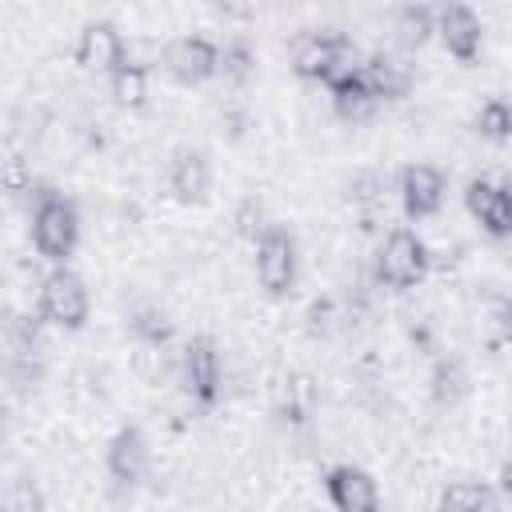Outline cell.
Segmentation results:
<instances>
[{"mask_svg":"<svg viewBox=\"0 0 512 512\" xmlns=\"http://www.w3.org/2000/svg\"><path fill=\"white\" fill-rule=\"evenodd\" d=\"M28 236H32L36 256H44L52 268H64L80 248V208H76V200L68 192H60L56 184L36 180Z\"/></svg>","mask_w":512,"mask_h":512,"instance_id":"obj_1","label":"cell"},{"mask_svg":"<svg viewBox=\"0 0 512 512\" xmlns=\"http://www.w3.org/2000/svg\"><path fill=\"white\" fill-rule=\"evenodd\" d=\"M360 68H364V52L352 44V36L332 32V28H324V32H304V36L296 40V48H292V72H296L300 80H308V84L332 88V84L356 76Z\"/></svg>","mask_w":512,"mask_h":512,"instance_id":"obj_2","label":"cell"},{"mask_svg":"<svg viewBox=\"0 0 512 512\" xmlns=\"http://www.w3.org/2000/svg\"><path fill=\"white\" fill-rule=\"evenodd\" d=\"M36 316L44 320V328L80 332L92 316V292H88L84 276L72 272L68 264L48 268L44 280H40V292H36Z\"/></svg>","mask_w":512,"mask_h":512,"instance_id":"obj_3","label":"cell"},{"mask_svg":"<svg viewBox=\"0 0 512 512\" xmlns=\"http://www.w3.org/2000/svg\"><path fill=\"white\" fill-rule=\"evenodd\" d=\"M428 272H432V252L416 228H392L380 240L376 264H372L376 284H384L392 292H408V288H420L428 280Z\"/></svg>","mask_w":512,"mask_h":512,"instance_id":"obj_4","label":"cell"},{"mask_svg":"<svg viewBox=\"0 0 512 512\" xmlns=\"http://www.w3.org/2000/svg\"><path fill=\"white\" fill-rule=\"evenodd\" d=\"M252 268H256V284L272 300L292 296V288L300 280V248H296V236H292L288 224L272 220L260 232V240L252 244Z\"/></svg>","mask_w":512,"mask_h":512,"instance_id":"obj_5","label":"cell"},{"mask_svg":"<svg viewBox=\"0 0 512 512\" xmlns=\"http://www.w3.org/2000/svg\"><path fill=\"white\" fill-rule=\"evenodd\" d=\"M180 384L188 392L192 404L200 408H216L224 396V360H220V344L208 332H196L184 352H180Z\"/></svg>","mask_w":512,"mask_h":512,"instance_id":"obj_6","label":"cell"},{"mask_svg":"<svg viewBox=\"0 0 512 512\" xmlns=\"http://www.w3.org/2000/svg\"><path fill=\"white\" fill-rule=\"evenodd\" d=\"M160 64H164L168 80H176L184 88H196V84L220 76V44L208 40V36H176V40L164 44Z\"/></svg>","mask_w":512,"mask_h":512,"instance_id":"obj_7","label":"cell"},{"mask_svg":"<svg viewBox=\"0 0 512 512\" xmlns=\"http://www.w3.org/2000/svg\"><path fill=\"white\" fill-rule=\"evenodd\" d=\"M72 60L76 68L84 72H96V76H112L128 56V44L120 36V28L112 20H88L80 32H76V44H72Z\"/></svg>","mask_w":512,"mask_h":512,"instance_id":"obj_8","label":"cell"},{"mask_svg":"<svg viewBox=\"0 0 512 512\" xmlns=\"http://www.w3.org/2000/svg\"><path fill=\"white\" fill-rule=\"evenodd\" d=\"M148 464H152V448H148V436L140 424H124L112 432L108 448H104V472L116 488H136L144 476H148Z\"/></svg>","mask_w":512,"mask_h":512,"instance_id":"obj_9","label":"cell"},{"mask_svg":"<svg viewBox=\"0 0 512 512\" xmlns=\"http://www.w3.org/2000/svg\"><path fill=\"white\" fill-rule=\"evenodd\" d=\"M324 496L336 512H384L380 484L360 464H332L324 472Z\"/></svg>","mask_w":512,"mask_h":512,"instance_id":"obj_10","label":"cell"},{"mask_svg":"<svg viewBox=\"0 0 512 512\" xmlns=\"http://www.w3.org/2000/svg\"><path fill=\"white\" fill-rule=\"evenodd\" d=\"M396 192H400V208L412 224L436 216L444 208V196H448V176L436 168V164H408L400 168V180H396Z\"/></svg>","mask_w":512,"mask_h":512,"instance_id":"obj_11","label":"cell"},{"mask_svg":"<svg viewBox=\"0 0 512 512\" xmlns=\"http://www.w3.org/2000/svg\"><path fill=\"white\" fill-rule=\"evenodd\" d=\"M436 36L444 44V52L460 64H472L480 60V48H484V24L476 16V8L468 4H440L436 8Z\"/></svg>","mask_w":512,"mask_h":512,"instance_id":"obj_12","label":"cell"},{"mask_svg":"<svg viewBox=\"0 0 512 512\" xmlns=\"http://www.w3.org/2000/svg\"><path fill=\"white\" fill-rule=\"evenodd\" d=\"M168 188L180 204H204L212 192V160L196 144H180L168 160Z\"/></svg>","mask_w":512,"mask_h":512,"instance_id":"obj_13","label":"cell"},{"mask_svg":"<svg viewBox=\"0 0 512 512\" xmlns=\"http://www.w3.org/2000/svg\"><path fill=\"white\" fill-rule=\"evenodd\" d=\"M364 80L368 88L376 92V100H404L416 84V68L408 64L404 52H392V48H376L364 56Z\"/></svg>","mask_w":512,"mask_h":512,"instance_id":"obj_14","label":"cell"},{"mask_svg":"<svg viewBox=\"0 0 512 512\" xmlns=\"http://www.w3.org/2000/svg\"><path fill=\"white\" fill-rule=\"evenodd\" d=\"M328 96H332V112H336L340 120H348V124H360V120H368V116L380 108L376 92H372V88H368V80H364V68H360L356 76H348V80L332 84V88H328Z\"/></svg>","mask_w":512,"mask_h":512,"instance_id":"obj_15","label":"cell"},{"mask_svg":"<svg viewBox=\"0 0 512 512\" xmlns=\"http://www.w3.org/2000/svg\"><path fill=\"white\" fill-rule=\"evenodd\" d=\"M392 32H396V44H400L404 52L424 48V44L436 36V8H432V4H404V8H396Z\"/></svg>","mask_w":512,"mask_h":512,"instance_id":"obj_16","label":"cell"},{"mask_svg":"<svg viewBox=\"0 0 512 512\" xmlns=\"http://www.w3.org/2000/svg\"><path fill=\"white\" fill-rule=\"evenodd\" d=\"M476 336H480L488 348H500V344L512 336V300H508V296L488 292V296L476 304Z\"/></svg>","mask_w":512,"mask_h":512,"instance_id":"obj_17","label":"cell"},{"mask_svg":"<svg viewBox=\"0 0 512 512\" xmlns=\"http://www.w3.org/2000/svg\"><path fill=\"white\" fill-rule=\"evenodd\" d=\"M440 512H500V496L480 480H452L440 492Z\"/></svg>","mask_w":512,"mask_h":512,"instance_id":"obj_18","label":"cell"},{"mask_svg":"<svg viewBox=\"0 0 512 512\" xmlns=\"http://www.w3.org/2000/svg\"><path fill=\"white\" fill-rule=\"evenodd\" d=\"M108 96L128 108V112H140L148 104V68L136 64V60H124L112 76H108Z\"/></svg>","mask_w":512,"mask_h":512,"instance_id":"obj_19","label":"cell"},{"mask_svg":"<svg viewBox=\"0 0 512 512\" xmlns=\"http://www.w3.org/2000/svg\"><path fill=\"white\" fill-rule=\"evenodd\" d=\"M128 336H132L136 344H144V348H164V344L172 340V320H168V312L156 308V304H136V308L128 312Z\"/></svg>","mask_w":512,"mask_h":512,"instance_id":"obj_20","label":"cell"},{"mask_svg":"<svg viewBox=\"0 0 512 512\" xmlns=\"http://www.w3.org/2000/svg\"><path fill=\"white\" fill-rule=\"evenodd\" d=\"M504 188H508V176H500V172H476V176L464 184V208H468V216L480 224L484 212L500 200Z\"/></svg>","mask_w":512,"mask_h":512,"instance_id":"obj_21","label":"cell"},{"mask_svg":"<svg viewBox=\"0 0 512 512\" xmlns=\"http://www.w3.org/2000/svg\"><path fill=\"white\" fill-rule=\"evenodd\" d=\"M476 132L488 140V144H504V140H512V100H504V96H492V100H484L480 108H476Z\"/></svg>","mask_w":512,"mask_h":512,"instance_id":"obj_22","label":"cell"},{"mask_svg":"<svg viewBox=\"0 0 512 512\" xmlns=\"http://www.w3.org/2000/svg\"><path fill=\"white\" fill-rule=\"evenodd\" d=\"M252 72H256V52H252V44L240 40V36L228 40V44L220 48V76L232 80V84H248Z\"/></svg>","mask_w":512,"mask_h":512,"instance_id":"obj_23","label":"cell"},{"mask_svg":"<svg viewBox=\"0 0 512 512\" xmlns=\"http://www.w3.org/2000/svg\"><path fill=\"white\" fill-rule=\"evenodd\" d=\"M4 512H48L40 484L32 476H12L4 488Z\"/></svg>","mask_w":512,"mask_h":512,"instance_id":"obj_24","label":"cell"},{"mask_svg":"<svg viewBox=\"0 0 512 512\" xmlns=\"http://www.w3.org/2000/svg\"><path fill=\"white\" fill-rule=\"evenodd\" d=\"M464 388H468L464 364H460V360H440L436 372H432V392H436V400H448V404H452Z\"/></svg>","mask_w":512,"mask_h":512,"instance_id":"obj_25","label":"cell"},{"mask_svg":"<svg viewBox=\"0 0 512 512\" xmlns=\"http://www.w3.org/2000/svg\"><path fill=\"white\" fill-rule=\"evenodd\" d=\"M480 228H484V236H492V240H512V180H508V188L500 192V200L484 212Z\"/></svg>","mask_w":512,"mask_h":512,"instance_id":"obj_26","label":"cell"},{"mask_svg":"<svg viewBox=\"0 0 512 512\" xmlns=\"http://www.w3.org/2000/svg\"><path fill=\"white\" fill-rule=\"evenodd\" d=\"M268 224H272V220H264V208H260L256 200H244V204H240V216H236L240 236H248V240L256 244V240H260V232H264Z\"/></svg>","mask_w":512,"mask_h":512,"instance_id":"obj_27","label":"cell"},{"mask_svg":"<svg viewBox=\"0 0 512 512\" xmlns=\"http://www.w3.org/2000/svg\"><path fill=\"white\" fill-rule=\"evenodd\" d=\"M500 492L504 496H512V456L504 460V468H500Z\"/></svg>","mask_w":512,"mask_h":512,"instance_id":"obj_28","label":"cell"}]
</instances>
